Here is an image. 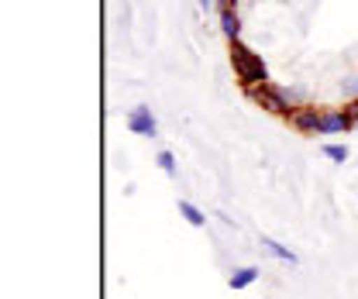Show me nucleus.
Returning a JSON list of instances; mask_svg holds the SVG:
<instances>
[{
  "label": "nucleus",
  "mask_w": 358,
  "mask_h": 299,
  "mask_svg": "<svg viewBox=\"0 0 358 299\" xmlns=\"http://www.w3.org/2000/svg\"><path fill=\"white\" fill-rule=\"evenodd\" d=\"M221 31H224V38H227L231 45L241 38V17H238V10H234V7H221Z\"/></svg>",
  "instance_id": "nucleus-7"
},
{
  "label": "nucleus",
  "mask_w": 358,
  "mask_h": 299,
  "mask_svg": "<svg viewBox=\"0 0 358 299\" xmlns=\"http://www.w3.org/2000/svg\"><path fill=\"white\" fill-rule=\"evenodd\" d=\"M255 103H262L266 110L272 114H293L296 107H303V89H289V86H275V83H266V86H255L248 89Z\"/></svg>",
  "instance_id": "nucleus-2"
},
{
  "label": "nucleus",
  "mask_w": 358,
  "mask_h": 299,
  "mask_svg": "<svg viewBox=\"0 0 358 299\" xmlns=\"http://www.w3.org/2000/svg\"><path fill=\"white\" fill-rule=\"evenodd\" d=\"M155 162H159V169L166 172V175H176V155H173V152H169V148H162V152H159V155H155Z\"/></svg>",
  "instance_id": "nucleus-11"
},
{
  "label": "nucleus",
  "mask_w": 358,
  "mask_h": 299,
  "mask_svg": "<svg viewBox=\"0 0 358 299\" xmlns=\"http://www.w3.org/2000/svg\"><path fill=\"white\" fill-rule=\"evenodd\" d=\"M259 275H262V268H255V265H245V268H234V272H231L227 286L238 293V289H248V286H255V282H259Z\"/></svg>",
  "instance_id": "nucleus-6"
},
{
  "label": "nucleus",
  "mask_w": 358,
  "mask_h": 299,
  "mask_svg": "<svg viewBox=\"0 0 358 299\" xmlns=\"http://www.w3.org/2000/svg\"><path fill=\"white\" fill-rule=\"evenodd\" d=\"M231 66H234V73H238V80H241L245 89H255V86L268 83V66L262 62V55L252 52L248 45L241 42L231 45Z\"/></svg>",
  "instance_id": "nucleus-1"
},
{
  "label": "nucleus",
  "mask_w": 358,
  "mask_h": 299,
  "mask_svg": "<svg viewBox=\"0 0 358 299\" xmlns=\"http://www.w3.org/2000/svg\"><path fill=\"white\" fill-rule=\"evenodd\" d=\"M259 245H262V248H266V251H268V255H272V258H275V261H282V265H296V261H300L293 248H286V245H279L275 238H266V234H262V241H259Z\"/></svg>",
  "instance_id": "nucleus-8"
},
{
  "label": "nucleus",
  "mask_w": 358,
  "mask_h": 299,
  "mask_svg": "<svg viewBox=\"0 0 358 299\" xmlns=\"http://www.w3.org/2000/svg\"><path fill=\"white\" fill-rule=\"evenodd\" d=\"M341 89L348 93V100H355V96H358V76H352V80H345V83H341Z\"/></svg>",
  "instance_id": "nucleus-12"
},
{
  "label": "nucleus",
  "mask_w": 358,
  "mask_h": 299,
  "mask_svg": "<svg viewBox=\"0 0 358 299\" xmlns=\"http://www.w3.org/2000/svg\"><path fill=\"white\" fill-rule=\"evenodd\" d=\"M128 131H131V134H141V138H155V134H159V121H155L152 107H145V103L131 107V114H128Z\"/></svg>",
  "instance_id": "nucleus-4"
},
{
  "label": "nucleus",
  "mask_w": 358,
  "mask_h": 299,
  "mask_svg": "<svg viewBox=\"0 0 358 299\" xmlns=\"http://www.w3.org/2000/svg\"><path fill=\"white\" fill-rule=\"evenodd\" d=\"M348 114H352V121L358 124V96H355V100H348Z\"/></svg>",
  "instance_id": "nucleus-13"
},
{
  "label": "nucleus",
  "mask_w": 358,
  "mask_h": 299,
  "mask_svg": "<svg viewBox=\"0 0 358 299\" xmlns=\"http://www.w3.org/2000/svg\"><path fill=\"white\" fill-rule=\"evenodd\" d=\"M355 128L348 107H324L320 110V121H317V134H348Z\"/></svg>",
  "instance_id": "nucleus-3"
},
{
  "label": "nucleus",
  "mask_w": 358,
  "mask_h": 299,
  "mask_svg": "<svg viewBox=\"0 0 358 299\" xmlns=\"http://www.w3.org/2000/svg\"><path fill=\"white\" fill-rule=\"evenodd\" d=\"M217 3H221V7H234L238 0H217Z\"/></svg>",
  "instance_id": "nucleus-15"
},
{
  "label": "nucleus",
  "mask_w": 358,
  "mask_h": 299,
  "mask_svg": "<svg viewBox=\"0 0 358 299\" xmlns=\"http://www.w3.org/2000/svg\"><path fill=\"white\" fill-rule=\"evenodd\" d=\"M317 121H320V110L310 107V103H303V107H296L289 114V124L300 131V134H317Z\"/></svg>",
  "instance_id": "nucleus-5"
},
{
  "label": "nucleus",
  "mask_w": 358,
  "mask_h": 299,
  "mask_svg": "<svg viewBox=\"0 0 358 299\" xmlns=\"http://www.w3.org/2000/svg\"><path fill=\"white\" fill-rule=\"evenodd\" d=\"M196 3H200V10H210V3H214V0H196Z\"/></svg>",
  "instance_id": "nucleus-14"
},
{
  "label": "nucleus",
  "mask_w": 358,
  "mask_h": 299,
  "mask_svg": "<svg viewBox=\"0 0 358 299\" xmlns=\"http://www.w3.org/2000/svg\"><path fill=\"white\" fill-rule=\"evenodd\" d=\"M179 214L186 217V224H193V227H207V214L196 203H189V200H179Z\"/></svg>",
  "instance_id": "nucleus-9"
},
{
  "label": "nucleus",
  "mask_w": 358,
  "mask_h": 299,
  "mask_svg": "<svg viewBox=\"0 0 358 299\" xmlns=\"http://www.w3.org/2000/svg\"><path fill=\"white\" fill-rule=\"evenodd\" d=\"M324 155H327L331 162H348V159H352L348 145H341V141H327V145H324Z\"/></svg>",
  "instance_id": "nucleus-10"
}]
</instances>
